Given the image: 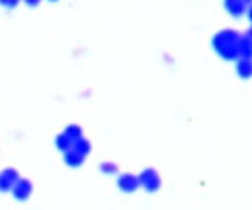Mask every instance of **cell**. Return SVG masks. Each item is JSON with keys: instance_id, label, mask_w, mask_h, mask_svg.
Returning <instances> with one entry per match:
<instances>
[{"instance_id": "obj_1", "label": "cell", "mask_w": 252, "mask_h": 210, "mask_svg": "<svg viewBox=\"0 0 252 210\" xmlns=\"http://www.w3.org/2000/svg\"><path fill=\"white\" fill-rule=\"evenodd\" d=\"M242 35L235 30H222L212 38V47L214 51L226 61L238 59V44H240Z\"/></svg>"}, {"instance_id": "obj_2", "label": "cell", "mask_w": 252, "mask_h": 210, "mask_svg": "<svg viewBox=\"0 0 252 210\" xmlns=\"http://www.w3.org/2000/svg\"><path fill=\"white\" fill-rule=\"evenodd\" d=\"M137 177H139V186H143L146 191L153 193L160 188V176L157 174V170L146 169V170H143Z\"/></svg>"}, {"instance_id": "obj_3", "label": "cell", "mask_w": 252, "mask_h": 210, "mask_svg": "<svg viewBox=\"0 0 252 210\" xmlns=\"http://www.w3.org/2000/svg\"><path fill=\"white\" fill-rule=\"evenodd\" d=\"M119 188L124 193H134L139 188V177L134 174H122L119 177Z\"/></svg>"}, {"instance_id": "obj_4", "label": "cell", "mask_w": 252, "mask_h": 210, "mask_svg": "<svg viewBox=\"0 0 252 210\" xmlns=\"http://www.w3.org/2000/svg\"><path fill=\"white\" fill-rule=\"evenodd\" d=\"M224 9L233 18H240L247 11V4H245L244 0H224Z\"/></svg>"}, {"instance_id": "obj_5", "label": "cell", "mask_w": 252, "mask_h": 210, "mask_svg": "<svg viewBox=\"0 0 252 210\" xmlns=\"http://www.w3.org/2000/svg\"><path fill=\"white\" fill-rule=\"evenodd\" d=\"M237 75L244 80L252 77V59H240L238 58L237 63Z\"/></svg>"}, {"instance_id": "obj_6", "label": "cell", "mask_w": 252, "mask_h": 210, "mask_svg": "<svg viewBox=\"0 0 252 210\" xmlns=\"http://www.w3.org/2000/svg\"><path fill=\"white\" fill-rule=\"evenodd\" d=\"M238 58L240 59H252V44L245 35L240 37V44H238Z\"/></svg>"}, {"instance_id": "obj_7", "label": "cell", "mask_w": 252, "mask_h": 210, "mask_svg": "<svg viewBox=\"0 0 252 210\" xmlns=\"http://www.w3.org/2000/svg\"><path fill=\"white\" fill-rule=\"evenodd\" d=\"M101 170H103L104 174H115L117 165L115 163H103V165H101Z\"/></svg>"}, {"instance_id": "obj_8", "label": "cell", "mask_w": 252, "mask_h": 210, "mask_svg": "<svg viewBox=\"0 0 252 210\" xmlns=\"http://www.w3.org/2000/svg\"><path fill=\"white\" fill-rule=\"evenodd\" d=\"M245 37H247L249 40H251V44H252V26H251V28L247 30V31H245Z\"/></svg>"}, {"instance_id": "obj_9", "label": "cell", "mask_w": 252, "mask_h": 210, "mask_svg": "<svg viewBox=\"0 0 252 210\" xmlns=\"http://www.w3.org/2000/svg\"><path fill=\"white\" fill-rule=\"evenodd\" d=\"M245 12H247V18H249V21H251V25H252V5Z\"/></svg>"}, {"instance_id": "obj_10", "label": "cell", "mask_w": 252, "mask_h": 210, "mask_svg": "<svg viewBox=\"0 0 252 210\" xmlns=\"http://www.w3.org/2000/svg\"><path fill=\"white\" fill-rule=\"evenodd\" d=\"M26 2H28L30 5H37L38 4V0H26Z\"/></svg>"}, {"instance_id": "obj_11", "label": "cell", "mask_w": 252, "mask_h": 210, "mask_svg": "<svg viewBox=\"0 0 252 210\" xmlns=\"http://www.w3.org/2000/svg\"><path fill=\"white\" fill-rule=\"evenodd\" d=\"M244 2H245L247 5H249V4H252V0H244Z\"/></svg>"}]
</instances>
